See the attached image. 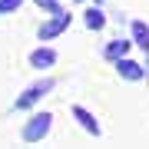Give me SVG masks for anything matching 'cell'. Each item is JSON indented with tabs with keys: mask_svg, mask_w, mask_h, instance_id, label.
I'll list each match as a JSON object with an SVG mask.
<instances>
[{
	"mask_svg": "<svg viewBox=\"0 0 149 149\" xmlns=\"http://www.w3.org/2000/svg\"><path fill=\"white\" fill-rule=\"evenodd\" d=\"M50 126H53V116H50V113H37V116L23 126V139H27V143H40V139L50 133Z\"/></svg>",
	"mask_w": 149,
	"mask_h": 149,
	"instance_id": "1",
	"label": "cell"
},
{
	"mask_svg": "<svg viewBox=\"0 0 149 149\" xmlns=\"http://www.w3.org/2000/svg\"><path fill=\"white\" fill-rule=\"evenodd\" d=\"M50 90H53V80H43V83H33L30 90L23 93L20 100H17V109H30L33 103H37V100H43V96H47Z\"/></svg>",
	"mask_w": 149,
	"mask_h": 149,
	"instance_id": "2",
	"label": "cell"
},
{
	"mask_svg": "<svg viewBox=\"0 0 149 149\" xmlns=\"http://www.w3.org/2000/svg\"><path fill=\"white\" fill-rule=\"evenodd\" d=\"M116 73L123 76V80H133V83L146 80V66H139L136 60H126V56H119V60H116Z\"/></svg>",
	"mask_w": 149,
	"mask_h": 149,
	"instance_id": "3",
	"label": "cell"
},
{
	"mask_svg": "<svg viewBox=\"0 0 149 149\" xmlns=\"http://www.w3.org/2000/svg\"><path fill=\"white\" fill-rule=\"evenodd\" d=\"M70 20H73V17H70V13H63V10H60V13H53V20L40 27V40H53L56 33H63V30L70 27Z\"/></svg>",
	"mask_w": 149,
	"mask_h": 149,
	"instance_id": "4",
	"label": "cell"
},
{
	"mask_svg": "<svg viewBox=\"0 0 149 149\" xmlns=\"http://www.w3.org/2000/svg\"><path fill=\"white\" fill-rule=\"evenodd\" d=\"M53 63H56V50H50V47H40L30 53V66H37V70H50Z\"/></svg>",
	"mask_w": 149,
	"mask_h": 149,
	"instance_id": "5",
	"label": "cell"
},
{
	"mask_svg": "<svg viewBox=\"0 0 149 149\" xmlns=\"http://www.w3.org/2000/svg\"><path fill=\"white\" fill-rule=\"evenodd\" d=\"M73 116H76V123H80V126H83L90 136H100V123L93 119V113H90V109H83V106H73Z\"/></svg>",
	"mask_w": 149,
	"mask_h": 149,
	"instance_id": "6",
	"label": "cell"
},
{
	"mask_svg": "<svg viewBox=\"0 0 149 149\" xmlns=\"http://www.w3.org/2000/svg\"><path fill=\"white\" fill-rule=\"evenodd\" d=\"M129 30H133V43H136L139 50H146V53H149V27H146L143 20H133V23H129Z\"/></svg>",
	"mask_w": 149,
	"mask_h": 149,
	"instance_id": "7",
	"label": "cell"
},
{
	"mask_svg": "<svg viewBox=\"0 0 149 149\" xmlns=\"http://www.w3.org/2000/svg\"><path fill=\"white\" fill-rule=\"evenodd\" d=\"M83 20H86V27H90V30H103V27H106V17H103L100 7H90Z\"/></svg>",
	"mask_w": 149,
	"mask_h": 149,
	"instance_id": "8",
	"label": "cell"
},
{
	"mask_svg": "<svg viewBox=\"0 0 149 149\" xmlns=\"http://www.w3.org/2000/svg\"><path fill=\"white\" fill-rule=\"evenodd\" d=\"M126 50H129V40H113L106 47V56L109 60H119V56H126Z\"/></svg>",
	"mask_w": 149,
	"mask_h": 149,
	"instance_id": "9",
	"label": "cell"
},
{
	"mask_svg": "<svg viewBox=\"0 0 149 149\" xmlns=\"http://www.w3.org/2000/svg\"><path fill=\"white\" fill-rule=\"evenodd\" d=\"M33 3L43 7L47 13H60V10H63V7H60V0H33Z\"/></svg>",
	"mask_w": 149,
	"mask_h": 149,
	"instance_id": "10",
	"label": "cell"
},
{
	"mask_svg": "<svg viewBox=\"0 0 149 149\" xmlns=\"http://www.w3.org/2000/svg\"><path fill=\"white\" fill-rule=\"evenodd\" d=\"M23 0H0V13H10V10H17Z\"/></svg>",
	"mask_w": 149,
	"mask_h": 149,
	"instance_id": "11",
	"label": "cell"
},
{
	"mask_svg": "<svg viewBox=\"0 0 149 149\" xmlns=\"http://www.w3.org/2000/svg\"><path fill=\"white\" fill-rule=\"evenodd\" d=\"M96 3H100V0H96Z\"/></svg>",
	"mask_w": 149,
	"mask_h": 149,
	"instance_id": "12",
	"label": "cell"
}]
</instances>
